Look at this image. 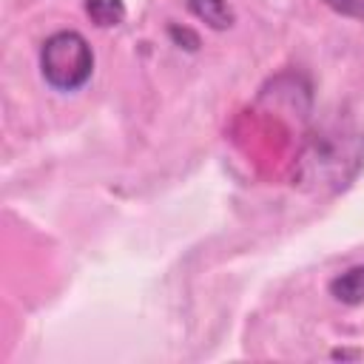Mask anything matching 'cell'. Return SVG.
<instances>
[{"label":"cell","instance_id":"1","mask_svg":"<svg viewBox=\"0 0 364 364\" xmlns=\"http://www.w3.org/2000/svg\"><path fill=\"white\" fill-rule=\"evenodd\" d=\"M40 74L54 91H80L94 74V51L88 40L74 28L46 37L40 46Z\"/></svg>","mask_w":364,"mask_h":364},{"label":"cell","instance_id":"2","mask_svg":"<svg viewBox=\"0 0 364 364\" xmlns=\"http://www.w3.org/2000/svg\"><path fill=\"white\" fill-rule=\"evenodd\" d=\"M327 290L341 304H350V307L364 304V264H355V267L333 276L330 284H327Z\"/></svg>","mask_w":364,"mask_h":364},{"label":"cell","instance_id":"3","mask_svg":"<svg viewBox=\"0 0 364 364\" xmlns=\"http://www.w3.org/2000/svg\"><path fill=\"white\" fill-rule=\"evenodd\" d=\"M188 9L213 31H228L236 23V11L228 0H188Z\"/></svg>","mask_w":364,"mask_h":364},{"label":"cell","instance_id":"4","mask_svg":"<svg viewBox=\"0 0 364 364\" xmlns=\"http://www.w3.org/2000/svg\"><path fill=\"white\" fill-rule=\"evenodd\" d=\"M85 14L91 17L94 26L111 28L125 20V6L122 0H85Z\"/></svg>","mask_w":364,"mask_h":364},{"label":"cell","instance_id":"5","mask_svg":"<svg viewBox=\"0 0 364 364\" xmlns=\"http://www.w3.org/2000/svg\"><path fill=\"white\" fill-rule=\"evenodd\" d=\"M168 37H171V43L176 48H185V51H199V46H202L199 34L193 28H188V26H179V23L168 26Z\"/></svg>","mask_w":364,"mask_h":364},{"label":"cell","instance_id":"6","mask_svg":"<svg viewBox=\"0 0 364 364\" xmlns=\"http://www.w3.org/2000/svg\"><path fill=\"white\" fill-rule=\"evenodd\" d=\"M321 3L341 17H353L364 23V0H321Z\"/></svg>","mask_w":364,"mask_h":364},{"label":"cell","instance_id":"7","mask_svg":"<svg viewBox=\"0 0 364 364\" xmlns=\"http://www.w3.org/2000/svg\"><path fill=\"white\" fill-rule=\"evenodd\" d=\"M333 358H358V353H347V350H336Z\"/></svg>","mask_w":364,"mask_h":364}]
</instances>
